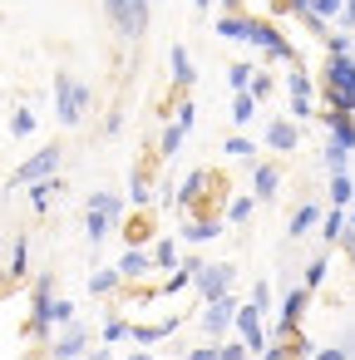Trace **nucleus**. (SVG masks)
<instances>
[{
	"mask_svg": "<svg viewBox=\"0 0 355 360\" xmlns=\"http://www.w3.org/2000/svg\"><path fill=\"white\" fill-rule=\"evenodd\" d=\"M212 35L217 40H237L247 50H262L271 65H296V45L271 25V20H252V15H217L212 20Z\"/></svg>",
	"mask_w": 355,
	"mask_h": 360,
	"instance_id": "obj_1",
	"label": "nucleus"
},
{
	"mask_svg": "<svg viewBox=\"0 0 355 360\" xmlns=\"http://www.w3.org/2000/svg\"><path fill=\"white\" fill-rule=\"evenodd\" d=\"M321 84H325L330 114H350L355 119V55H325Z\"/></svg>",
	"mask_w": 355,
	"mask_h": 360,
	"instance_id": "obj_2",
	"label": "nucleus"
},
{
	"mask_svg": "<svg viewBox=\"0 0 355 360\" xmlns=\"http://www.w3.org/2000/svg\"><path fill=\"white\" fill-rule=\"evenodd\" d=\"M89 104H94V89H89L84 79H75L70 70H55V119H60L65 129H75V124L89 114Z\"/></svg>",
	"mask_w": 355,
	"mask_h": 360,
	"instance_id": "obj_3",
	"label": "nucleus"
},
{
	"mask_svg": "<svg viewBox=\"0 0 355 360\" xmlns=\"http://www.w3.org/2000/svg\"><path fill=\"white\" fill-rule=\"evenodd\" d=\"M119 40H143L153 20V0H99Z\"/></svg>",
	"mask_w": 355,
	"mask_h": 360,
	"instance_id": "obj_4",
	"label": "nucleus"
},
{
	"mask_svg": "<svg viewBox=\"0 0 355 360\" xmlns=\"http://www.w3.org/2000/svg\"><path fill=\"white\" fill-rule=\"evenodd\" d=\"M193 286H198L202 306L217 301V296H232V286H237V266H232V262H198V266H193Z\"/></svg>",
	"mask_w": 355,
	"mask_h": 360,
	"instance_id": "obj_5",
	"label": "nucleus"
},
{
	"mask_svg": "<svg viewBox=\"0 0 355 360\" xmlns=\"http://www.w3.org/2000/svg\"><path fill=\"white\" fill-rule=\"evenodd\" d=\"M60 148H40V153H30L20 168H15V178H11V188L20 183V188H30V183H45V178H60Z\"/></svg>",
	"mask_w": 355,
	"mask_h": 360,
	"instance_id": "obj_6",
	"label": "nucleus"
},
{
	"mask_svg": "<svg viewBox=\"0 0 355 360\" xmlns=\"http://www.w3.org/2000/svg\"><path fill=\"white\" fill-rule=\"evenodd\" d=\"M237 306H242L237 296H217V301H207V306H202V316H198V321H202V330H207L212 340H222V335L232 330V316H237Z\"/></svg>",
	"mask_w": 355,
	"mask_h": 360,
	"instance_id": "obj_7",
	"label": "nucleus"
},
{
	"mask_svg": "<svg viewBox=\"0 0 355 360\" xmlns=\"http://www.w3.org/2000/svg\"><path fill=\"white\" fill-rule=\"evenodd\" d=\"M306 306H311V291H301V286H286V296H281V321H276V335H286V340H291V330L301 326Z\"/></svg>",
	"mask_w": 355,
	"mask_h": 360,
	"instance_id": "obj_8",
	"label": "nucleus"
},
{
	"mask_svg": "<svg viewBox=\"0 0 355 360\" xmlns=\"http://www.w3.org/2000/svg\"><path fill=\"white\" fill-rule=\"evenodd\" d=\"M232 326L242 330V345H247V355H262V350H266V340H271V335L262 330V316H257L252 306H237V316H232Z\"/></svg>",
	"mask_w": 355,
	"mask_h": 360,
	"instance_id": "obj_9",
	"label": "nucleus"
},
{
	"mask_svg": "<svg viewBox=\"0 0 355 360\" xmlns=\"http://www.w3.org/2000/svg\"><path fill=\"white\" fill-rule=\"evenodd\" d=\"M50 286H55V281H50V276H40V281H35V306H30V335H40V340L55 330V326H50V306H55Z\"/></svg>",
	"mask_w": 355,
	"mask_h": 360,
	"instance_id": "obj_10",
	"label": "nucleus"
},
{
	"mask_svg": "<svg viewBox=\"0 0 355 360\" xmlns=\"http://www.w3.org/2000/svg\"><path fill=\"white\" fill-rule=\"evenodd\" d=\"M266 148L281 153V158H291V153L301 148V129H296L291 119H271V124H266Z\"/></svg>",
	"mask_w": 355,
	"mask_h": 360,
	"instance_id": "obj_11",
	"label": "nucleus"
},
{
	"mask_svg": "<svg viewBox=\"0 0 355 360\" xmlns=\"http://www.w3.org/2000/svg\"><path fill=\"white\" fill-rule=\"evenodd\" d=\"M55 360H79V355H89V330L79 326V321H70L65 326V335H55Z\"/></svg>",
	"mask_w": 355,
	"mask_h": 360,
	"instance_id": "obj_12",
	"label": "nucleus"
},
{
	"mask_svg": "<svg viewBox=\"0 0 355 360\" xmlns=\"http://www.w3.org/2000/svg\"><path fill=\"white\" fill-rule=\"evenodd\" d=\"M276 193H281V168L276 163H257L252 168V198L257 202H271Z\"/></svg>",
	"mask_w": 355,
	"mask_h": 360,
	"instance_id": "obj_13",
	"label": "nucleus"
},
{
	"mask_svg": "<svg viewBox=\"0 0 355 360\" xmlns=\"http://www.w3.org/2000/svg\"><path fill=\"white\" fill-rule=\"evenodd\" d=\"M202 188H207V168H193V173L183 178V188H178V198H173L168 207H173L178 217H188V207H193V202L202 198Z\"/></svg>",
	"mask_w": 355,
	"mask_h": 360,
	"instance_id": "obj_14",
	"label": "nucleus"
},
{
	"mask_svg": "<svg viewBox=\"0 0 355 360\" xmlns=\"http://www.w3.org/2000/svg\"><path fill=\"white\" fill-rule=\"evenodd\" d=\"M217 237H222L217 217H193V222L178 227V242H188V247H202V242H217Z\"/></svg>",
	"mask_w": 355,
	"mask_h": 360,
	"instance_id": "obj_15",
	"label": "nucleus"
},
{
	"mask_svg": "<svg viewBox=\"0 0 355 360\" xmlns=\"http://www.w3.org/2000/svg\"><path fill=\"white\" fill-rule=\"evenodd\" d=\"M321 124H325V139L330 143H340L345 153H355V119L350 114H321Z\"/></svg>",
	"mask_w": 355,
	"mask_h": 360,
	"instance_id": "obj_16",
	"label": "nucleus"
},
{
	"mask_svg": "<svg viewBox=\"0 0 355 360\" xmlns=\"http://www.w3.org/2000/svg\"><path fill=\"white\" fill-rule=\"evenodd\" d=\"M168 70H173V89H178V94H188V89H193V79H198V70H193V60H188V50H183V45H173V50H168Z\"/></svg>",
	"mask_w": 355,
	"mask_h": 360,
	"instance_id": "obj_17",
	"label": "nucleus"
},
{
	"mask_svg": "<svg viewBox=\"0 0 355 360\" xmlns=\"http://www.w3.org/2000/svg\"><path fill=\"white\" fill-rule=\"evenodd\" d=\"M114 271H119V281H143V276L153 271V262H148V252H143V247H129V252L119 257V266H114Z\"/></svg>",
	"mask_w": 355,
	"mask_h": 360,
	"instance_id": "obj_18",
	"label": "nucleus"
},
{
	"mask_svg": "<svg viewBox=\"0 0 355 360\" xmlns=\"http://www.w3.org/2000/svg\"><path fill=\"white\" fill-rule=\"evenodd\" d=\"M178 330V316H163V321H148V326H129V340L134 345H153V340H168Z\"/></svg>",
	"mask_w": 355,
	"mask_h": 360,
	"instance_id": "obj_19",
	"label": "nucleus"
},
{
	"mask_svg": "<svg viewBox=\"0 0 355 360\" xmlns=\"http://www.w3.org/2000/svg\"><path fill=\"white\" fill-rule=\"evenodd\" d=\"M311 89H316L311 75L291 65V70H286V104H311Z\"/></svg>",
	"mask_w": 355,
	"mask_h": 360,
	"instance_id": "obj_20",
	"label": "nucleus"
},
{
	"mask_svg": "<svg viewBox=\"0 0 355 360\" xmlns=\"http://www.w3.org/2000/svg\"><path fill=\"white\" fill-rule=\"evenodd\" d=\"M316 222H321V207H316V202H301V207L291 212V222H286V237L296 242V237H306Z\"/></svg>",
	"mask_w": 355,
	"mask_h": 360,
	"instance_id": "obj_21",
	"label": "nucleus"
},
{
	"mask_svg": "<svg viewBox=\"0 0 355 360\" xmlns=\"http://www.w3.org/2000/svg\"><path fill=\"white\" fill-rule=\"evenodd\" d=\"M148 262H153V271H173V266H183V257H178V242H173V237H163V242L148 252Z\"/></svg>",
	"mask_w": 355,
	"mask_h": 360,
	"instance_id": "obj_22",
	"label": "nucleus"
},
{
	"mask_svg": "<svg viewBox=\"0 0 355 360\" xmlns=\"http://www.w3.org/2000/svg\"><path fill=\"white\" fill-rule=\"evenodd\" d=\"M350 202H355V178H350V173H330V207L345 212Z\"/></svg>",
	"mask_w": 355,
	"mask_h": 360,
	"instance_id": "obj_23",
	"label": "nucleus"
},
{
	"mask_svg": "<svg viewBox=\"0 0 355 360\" xmlns=\"http://www.w3.org/2000/svg\"><path fill=\"white\" fill-rule=\"evenodd\" d=\"M183 143H188V134H183L178 124H168V129H163V139H158V158H163V163H173V158L183 153Z\"/></svg>",
	"mask_w": 355,
	"mask_h": 360,
	"instance_id": "obj_24",
	"label": "nucleus"
},
{
	"mask_svg": "<svg viewBox=\"0 0 355 360\" xmlns=\"http://www.w3.org/2000/svg\"><path fill=\"white\" fill-rule=\"evenodd\" d=\"M114 227H119V222H114L109 212H94V207H89V222H84V232H89V247H99V242H104Z\"/></svg>",
	"mask_w": 355,
	"mask_h": 360,
	"instance_id": "obj_25",
	"label": "nucleus"
},
{
	"mask_svg": "<svg viewBox=\"0 0 355 360\" xmlns=\"http://www.w3.org/2000/svg\"><path fill=\"white\" fill-rule=\"evenodd\" d=\"M340 232H345V212H340V207L321 212V242H325V247H335V242H340Z\"/></svg>",
	"mask_w": 355,
	"mask_h": 360,
	"instance_id": "obj_26",
	"label": "nucleus"
},
{
	"mask_svg": "<svg viewBox=\"0 0 355 360\" xmlns=\"http://www.w3.org/2000/svg\"><path fill=\"white\" fill-rule=\"evenodd\" d=\"M60 188H65L60 178H45V183H30V207H35V212H45V207H50V198H55Z\"/></svg>",
	"mask_w": 355,
	"mask_h": 360,
	"instance_id": "obj_27",
	"label": "nucleus"
},
{
	"mask_svg": "<svg viewBox=\"0 0 355 360\" xmlns=\"http://www.w3.org/2000/svg\"><path fill=\"white\" fill-rule=\"evenodd\" d=\"M325 276H330V262H325V257L306 262V271H301V291H316V286H325Z\"/></svg>",
	"mask_w": 355,
	"mask_h": 360,
	"instance_id": "obj_28",
	"label": "nucleus"
},
{
	"mask_svg": "<svg viewBox=\"0 0 355 360\" xmlns=\"http://www.w3.org/2000/svg\"><path fill=\"white\" fill-rule=\"evenodd\" d=\"M257 109H262V104H257L252 94H237V99H232V124H237V129H247V124L257 119Z\"/></svg>",
	"mask_w": 355,
	"mask_h": 360,
	"instance_id": "obj_29",
	"label": "nucleus"
},
{
	"mask_svg": "<svg viewBox=\"0 0 355 360\" xmlns=\"http://www.w3.org/2000/svg\"><path fill=\"white\" fill-rule=\"evenodd\" d=\"M129 198H134V207H148V198H153L148 193V168H134L129 173Z\"/></svg>",
	"mask_w": 355,
	"mask_h": 360,
	"instance_id": "obj_30",
	"label": "nucleus"
},
{
	"mask_svg": "<svg viewBox=\"0 0 355 360\" xmlns=\"http://www.w3.org/2000/svg\"><path fill=\"white\" fill-rule=\"evenodd\" d=\"M89 207H94V212H109L114 222L124 217V198H119V193H94V198H89Z\"/></svg>",
	"mask_w": 355,
	"mask_h": 360,
	"instance_id": "obj_31",
	"label": "nucleus"
},
{
	"mask_svg": "<svg viewBox=\"0 0 355 360\" xmlns=\"http://www.w3.org/2000/svg\"><path fill=\"white\" fill-rule=\"evenodd\" d=\"M119 286H124V281H119V271H114V266H104V271H94V276H89V291H94V296H109V291H119Z\"/></svg>",
	"mask_w": 355,
	"mask_h": 360,
	"instance_id": "obj_32",
	"label": "nucleus"
},
{
	"mask_svg": "<svg viewBox=\"0 0 355 360\" xmlns=\"http://www.w3.org/2000/svg\"><path fill=\"white\" fill-rule=\"evenodd\" d=\"M321 158H325V173H345V168H350V153H345L340 143H330V139H325V153H321Z\"/></svg>",
	"mask_w": 355,
	"mask_h": 360,
	"instance_id": "obj_33",
	"label": "nucleus"
},
{
	"mask_svg": "<svg viewBox=\"0 0 355 360\" xmlns=\"http://www.w3.org/2000/svg\"><path fill=\"white\" fill-rule=\"evenodd\" d=\"M252 212H257V198H232L227 222H232V227H242V222H252Z\"/></svg>",
	"mask_w": 355,
	"mask_h": 360,
	"instance_id": "obj_34",
	"label": "nucleus"
},
{
	"mask_svg": "<svg viewBox=\"0 0 355 360\" xmlns=\"http://www.w3.org/2000/svg\"><path fill=\"white\" fill-rule=\"evenodd\" d=\"M25 271H30V242L15 237V247H11V276H25Z\"/></svg>",
	"mask_w": 355,
	"mask_h": 360,
	"instance_id": "obj_35",
	"label": "nucleus"
},
{
	"mask_svg": "<svg viewBox=\"0 0 355 360\" xmlns=\"http://www.w3.org/2000/svg\"><path fill=\"white\" fill-rule=\"evenodd\" d=\"M227 84H232L237 94H247V84H252V65H247V60H237V65H227Z\"/></svg>",
	"mask_w": 355,
	"mask_h": 360,
	"instance_id": "obj_36",
	"label": "nucleus"
},
{
	"mask_svg": "<svg viewBox=\"0 0 355 360\" xmlns=\"http://www.w3.org/2000/svg\"><path fill=\"white\" fill-rule=\"evenodd\" d=\"M271 89H276V79H271V75H266V70H252V84H247V94H252V99H257V104H262V99H266V94H271Z\"/></svg>",
	"mask_w": 355,
	"mask_h": 360,
	"instance_id": "obj_37",
	"label": "nucleus"
},
{
	"mask_svg": "<svg viewBox=\"0 0 355 360\" xmlns=\"http://www.w3.org/2000/svg\"><path fill=\"white\" fill-rule=\"evenodd\" d=\"M11 134H15V139H30V134H35V109H15V114H11Z\"/></svg>",
	"mask_w": 355,
	"mask_h": 360,
	"instance_id": "obj_38",
	"label": "nucleus"
},
{
	"mask_svg": "<svg viewBox=\"0 0 355 360\" xmlns=\"http://www.w3.org/2000/svg\"><path fill=\"white\" fill-rule=\"evenodd\" d=\"M222 148H227V158H252V153H257V143H252L247 134H232Z\"/></svg>",
	"mask_w": 355,
	"mask_h": 360,
	"instance_id": "obj_39",
	"label": "nucleus"
},
{
	"mask_svg": "<svg viewBox=\"0 0 355 360\" xmlns=\"http://www.w3.org/2000/svg\"><path fill=\"white\" fill-rule=\"evenodd\" d=\"M173 109H178V119H173V124H178V129H183V134H188V129H193V124H198V104H193V99H178V104H173Z\"/></svg>",
	"mask_w": 355,
	"mask_h": 360,
	"instance_id": "obj_40",
	"label": "nucleus"
},
{
	"mask_svg": "<svg viewBox=\"0 0 355 360\" xmlns=\"http://www.w3.org/2000/svg\"><path fill=\"white\" fill-rule=\"evenodd\" d=\"M70 321H75V301L55 296V306H50V326H70Z\"/></svg>",
	"mask_w": 355,
	"mask_h": 360,
	"instance_id": "obj_41",
	"label": "nucleus"
},
{
	"mask_svg": "<svg viewBox=\"0 0 355 360\" xmlns=\"http://www.w3.org/2000/svg\"><path fill=\"white\" fill-rule=\"evenodd\" d=\"M119 340H129V321H124V316L104 321V345H119Z\"/></svg>",
	"mask_w": 355,
	"mask_h": 360,
	"instance_id": "obj_42",
	"label": "nucleus"
},
{
	"mask_svg": "<svg viewBox=\"0 0 355 360\" xmlns=\"http://www.w3.org/2000/svg\"><path fill=\"white\" fill-rule=\"evenodd\" d=\"M350 45H355V35H345V30L330 35V30H325V55H350Z\"/></svg>",
	"mask_w": 355,
	"mask_h": 360,
	"instance_id": "obj_43",
	"label": "nucleus"
},
{
	"mask_svg": "<svg viewBox=\"0 0 355 360\" xmlns=\"http://www.w3.org/2000/svg\"><path fill=\"white\" fill-rule=\"evenodd\" d=\"M252 311H257V316H266V311H271V286H266V281H257V286H252Z\"/></svg>",
	"mask_w": 355,
	"mask_h": 360,
	"instance_id": "obj_44",
	"label": "nucleus"
},
{
	"mask_svg": "<svg viewBox=\"0 0 355 360\" xmlns=\"http://www.w3.org/2000/svg\"><path fill=\"white\" fill-rule=\"evenodd\" d=\"M217 360H252V355H247L242 340H227V345H217Z\"/></svg>",
	"mask_w": 355,
	"mask_h": 360,
	"instance_id": "obj_45",
	"label": "nucleus"
},
{
	"mask_svg": "<svg viewBox=\"0 0 355 360\" xmlns=\"http://www.w3.org/2000/svg\"><path fill=\"white\" fill-rule=\"evenodd\" d=\"M262 360H291V345H281V340H266Z\"/></svg>",
	"mask_w": 355,
	"mask_h": 360,
	"instance_id": "obj_46",
	"label": "nucleus"
},
{
	"mask_svg": "<svg viewBox=\"0 0 355 360\" xmlns=\"http://www.w3.org/2000/svg\"><path fill=\"white\" fill-rule=\"evenodd\" d=\"M188 360H217V340H212V345H193Z\"/></svg>",
	"mask_w": 355,
	"mask_h": 360,
	"instance_id": "obj_47",
	"label": "nucleus"
},
{
	"mask_svg": "<svg viewBox=\"0 0 355 360\" xmlns=\"http://www.w3.org/2000/svg\"><path fill=\"white\" fill-rule=\"evenodd\" d=\"M311 360H350V355H345V350H340V345H325V350H316V355H311Z\"/></svg>",
	"mask_w": 355,
	"mask_h": 360,
	"instance_id": "obj_48",
	"label": "nucleus"
},
{
	"mask_svg": "<svg viewBox=\"0 0 355 360\" xmlns=\"http://www.w3.org/2000/svg\"><path fill=\"white\" fill-rule=\"evenodd\" d=\"M340 247H345V252L355 257V227H345V232H340Z\"/></svg>",
	"mask_w": 355,
	"mask_h": 360,
	"instance_id": "obj_49",
	"label": "nucleus"
},
{
	"mask_svg": "<svg viewBox=\"0 0 355 360\" xmlns=\"http://www.w3.org/2000/svg\"><path fill=\"white\" fill-rule=\"evenodd\" d=\"M84 360H114V350H109V345H94V350H89Z\"/></svg>",
	"mask_w": 355,
	"mask_h": 360,
	"instance_id": "obj_50",
	"label": "nucleus"
},
{
	"mask_svg": "<svg viewBox=\"0 0 355 360\" xmlns=\"http://www.w3.org/2000/svg\"><path fill=\"white\" fill-rule=\"evenodd\" d=\"M222 6V15H242V0H217Z\"/></svg>",
	"mask_w": 355,
	"mask_h": 360,
	"instance_id": "obj_51",
	"label": "nucleus"
},
{
	"mask_svg": "<svg viewBox=\"0 0 355 360\" xmlns=\"http://www.w3.org/2000/svg\"><path fill=\"white\" fill-rule=\"evenodd\" d=\"M276 6H291V11L301 15V11H306V0H276Z\"/></svg>",
	"mask_w": 355,
	"mask_h": 360,
	"instance_id": "obj_52",
	"label": "nucleus"
},
{
	"mask_svg": "<svg viewBox=\"0 0 355 360\" xmlns=\"http://www.w3.org/2000/svg\"><path fill=\"white\" fill-rule=\"evenodd\" d=\"M193 11H198V15H207V11H212V0H193Z\"/></svg>",
	"mask_w": 355,
	"mask_h": 360,
	"instance_id": "obj_53",
	"label": "nucleus"
},
{
	"mask_svg": "<svg viewBox=\"0 0 355 360\" xmlns=\"http://www.w3.org/2000/svg\"><path fill=\"white\" fill-rule=\"evenodd\" d=\"M124 360H153V355H148V350H129Z\"/></svg>",
	"mask_w": 355,
	"mask_h": 360,
	"instance_id": "obj_54",
	"label": "nucleus"
},
{
	"mask_svg": "<svg viewBox=\"0 0 355 360\" xmlns=\"http://www.w3.org/2000/svg\"><path fill=\"white\" fill-rule=\"evenodd\" d=\"M345 227H355V202H350V207H345Z\"/></svg>",
	"mask_w": 355,
	"mask_h": 360,
	"instance_id": "obj_55",
	"label": "nucleus"
},
{
	"mask_svg": "<svg viewBox=\"0 0 355 360\" xmlns=\"http://www.w3.org/2000/svg\"><path fill=\"white\" fill-rule=\"evenodd\" d=\"M345 355H355V335H350V350H345Z\"/></svg>",
	"mask_w": 355,
	"mask_h": 360,
	"instance_id": "obj_56",
	"label": "nucleus"
}]
</instances>
